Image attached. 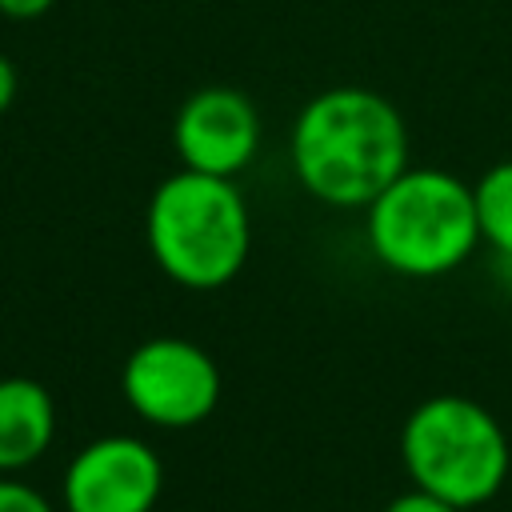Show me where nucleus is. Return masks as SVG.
I'll use <instances>...</instances> for the list:
<instances>
[{
    "label": "nucleus",
    "instance_id": "9b49d317",
    "mask_svg": "<svg viewBox=\"0 0 512 512\" xmlns=\"http://www.w3.org/2000/svg\"><path fill=\"white\" fill-rule=\"evenodd\" d=\"M384 512H460V508L440 500V496H432V492H424V488H412V492H400L396 500H388Z\"/></svg>",
    "mask_w": 512,
    "mask_h": 512
},
{
    "label": "nucleus",
    "instance_id": "1a4fd4ad",
    "mask_svg": "<svg viewBox=\"0 0 512 512\" xmlns=\"http://www.w3.org/2000/svg\"><path fill=\"white\" fill-rule=\"evenodd\" d=\"M472 204H476L480 240L492 244L496 252L512 256V160L492 164L472 184Z\"/></svg>",
    "mask_w": 512,
    "mask_h": 512
},
{
    "label": "nucleus",
    "instance_id": "20e7f679",
    "mask_svg": "<svg viewBox=\"0 0 512 512\" xmlns=\"http://www.w3.org/2000/svg\"><path fill=\"white\" fill-rule=\"evenodd\" d=\"M400 456L416 488L456 508L492 500L512 464L500 420L468 396H432L416 404L400 432Z\"/></svg>",
    "mask_w": 512,
    "mask_h": 512
},
{
    "label": "nucleus",
    "instance_id": "ddd939ff",
    "mask_svg": "<svg viewBox=\"0 0 512 512\" xmlns=\"http://www.w3.org/2000/svg\"><path fill=\"white\" fill-rule=\"evenodd\" d=\"M12 100H16V64L0 52V112H8Z\"/></svg>",
    "mask_w": 512,
    "mask_h": 512
},
{
    "label": "nucleus",
    "instance_id": "6e6552de",
    "mask_svg": "<svg viewBox=\"0 0 512 512\" xmlns=\"http://www.w3.org/2000/svg\"><path fill=\"white\" fill-rule=\"evenodd\" d=\"M56 436V404L44 384L28 376L0 380V472L36 464Z\"/></svg>",
    "mask_w": 512,
    "mask_h": 512
},
{
    "label": "nucleus",
    "instance_id": "39448f33",
    "mask_svg": "<svg viewBox=\"0 0 512 512\" xmlns=\"http://www.w3.org/2000/svg\"><path fill=\"white\" fill-rule=\"evenodd\" d=\"M120 388L140 420L156 428H192L220 404V368L192 340L152 336L128 352Z\"/></svg>",
    "mask_w": 512,
    "mask_h": 512
},
{
    "label": "nucleus",
    "instance_id": "423d86ee",
    "mask_svg": "<svg viewBox=\"0 0 512 512\" xmlns=\"http://www.w3.org/2000/svg\"><path fill=\"white\" fill-rule=\"evenodd\" d=\"M164 488V464L152 444L136 436H100L84 444L64 468L68 512H152Z\"/></svg>",
    "mask_w": 512,
    "mask_h": 512
},
{
    "label": "nucleus",
    "instance_id": "f03ea898",
    "mask_svg": "<svg viewBox=\"0 0 512 512\" xmlns=\"http://www.w3.org/2000/svg\"><path fill=\"white\" fill-rule=\"evenodd\" d=\"M144 236L168 280L184 288H220L248 260L252 220L232 180L180 168L156 184L144 212Z\"/></svg>",
    "mask_w": 512,
    "mask_h": 512
},
{
    "label": "nucleus",
    "instance_id": "9d476101",
    "mask_svg": "<svg viewBox=\"0 0 512 512\" xmlns=\"http://www.w3.org/2000/svg\"><path fill=\"white\" fill-rule=\"evenodd\" d=\"M0 512H56V508H52L48 496H40L32 484L0 476Z\"/></svg>",
    "mask_w": 512,
    "mask_h": 512
},
{
    "label": "nucleus",
    "instance_id": "f257e3e1",
    "mask_svg": "<svg viewBox=\"0 0 512 512\" xmlns=\"http://www.w3.org/2000/svg\"><path fill=\"white\" fill-rule=\"evenodd\" d=\"M288 156L308 196L332 208H368L408 168V128L388 96L340 84L300 108Z\"/></svg>",
    "mask_w": 512,
    "mask_h": 512
},
{
    "label": "nucleus",
    "instance_id": "7ed1b4c3",
    "mask_svg": "<svg viewBox=\"0 0 512 512\" xmlns=\"http://www.w3.org/2000/svg\"><path fill=\"white\" fill-rule=\"evenodd\" d=\"M368 244L400 276H444L480 244L472 184L444 168H404L368 204Z\"/></svg>",
    "mask_w": 512,
    "mask_h": 512
},
{
    "label": "nucleus",
    "instance_id": "0eeeda50",
    "mask_svg": "<svg viewBox=\"0 0 512 512\" xmlns=\"http://www.w3.org/2000/svg\"><path fill=\"white\" fill-rule=\"evenodd\" d=\"M172 144L184 168L232 180L256 160L260 112L240 88H224V84L196 88L176 108Z\"/></svg>",
    "mask_w": 512,
    "mask_h": 512
},
{
    "label": "nucleus",
    "instance_id": "f8f14e48",
    "mask_svg": "<svg viewBox=\"0 0 512 512\" xmlns=\"http://www.w3.org/2000/svg\"><path fill=\"white\" fill-rule=\"evenodd\" d=\"M52 4H56V0H0V12H4L8 20H36V16H44Z\"/></svg>",
    "mask_w": 512,
    "mask_h": 512
}]
</instances>
